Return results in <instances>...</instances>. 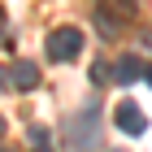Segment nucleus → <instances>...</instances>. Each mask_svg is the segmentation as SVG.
<instances>
[{
	"label": "nucleus",
	"mask_w": 152,
	"mask_h": 152,
	"mask_svg": "<svg viewBox=\"0 0 152 152\" xmlns=\"http://www.w3.org/2000/svg\"><path fill=\"white\" fill-rule=\"evenodd\" d=\"M78 52H83V31L61 26V31L48 35V57H52V61H74Z\"/></svg>",
	"instance_id": "1"
},
{
	"label": "nucleus",
	"mask_w": 152,
	"mask_h": 152,
	"mask_svg": "<svg viewBox=\"0 0 152 152\" xmlns=\"http://www.w3.org/2000/svg\"><path fill=\"white\" fill-rule=\"evenodd\" d=\"M113 122H117V130H126V135H143V130H148L143 109H139V104H130V100H122V104L113 109Z\"/></svg>",
	"instance_id": "2"
},
{
	"label": "nucleus",
	"mask_w": 152,
	"mask_h": 152,
	"mask_svg": "<svg viewBox=\"0 0 152 152\" xmlns=\"http://www.w3.org/2000/svg\"><path fill=\"white\" fill-rule=\"evenodd\" d=\"M96 9L104 18H113V22H130L135 18V0H96Z\"/></svg>",
	"instance_id": "3"
},
{
	"label": "nucleus",
	"mask_w": 152,
	"mask_h": 152,
	"mask_svg": "<svg viewBox=\"0 0 152 152\" xmlns=\"http://www.w3.org/2000/svg\"><path fill=\"white\" fill-rule=\"evenodd\" d=\"M13 87H18V91H31V87H39V65H31V61H18V65H13Z\"/></svg>",
	"instance_id": "4"
},
{
	"label": "nucleus",
	"mask_w": 152,
	"mask_h": 152,
	"mask_svg": "<svg viewBox=\"0 0 152 152\" xmlns=\"http://www.w3.org/2000/svg\"><path fill=\"white\" fill-rule=\"evenodd\" d=\"M117 83H122V87H126V83H135V78H143V74H148V70H143V65H139V57H122V61H117Z\"/></svg>",
	"instance_id": "5"
},
{
	"label": "nucleus",
	"mask_w": 152,
	"mask_h": 152,
	"mask_svg": "<svg viewBox=\"0 0 152 152\" xmlns=\"http://www.w3.org/2000/svg\"><path fill=\"white\" fill-rule=\"evenodd\" d=\"M96 26H100V35H109V39H113L117 31H122V22H113V18H104L100 9H96Z\"/></svg>",
	"instance_id": "6"
},
{
	"label": "nucleus",
	"mask_w": 152,
	"mask_h": 152,
	"mask_svg": "<svg viewBox=\"0 0 152 152\" xmlns=\"http://www.w3.org/2000/svg\"><path fill=\"white\" fill-rule=\"evenodd\" d=\"M109 78V65H100V61H96V65H91V83H104Z\"/></svg>",
	"instance_id": "7"
},
{
	"label": "nucleus",
	"mask_w": 152,
	"mask_h": 152,
	"mask_svg": "<svg viewBox=\"0 0 152 152\" xmlns=\"http://www.w3.org/2000/svg\"><path fill=\"white\" fill-rule=\"evenodd\" d=\"M0 91H13V70H0Z\"/></svg>",
	"instance_id": "8"
},
{
	"label": "nucleus",
	"mask_w": 152,
	"mask_h": 152,
	"mask_svg": "<svg viewBox=\"0 0 152 152\" xmlns=\"http://www.w3.org/2000/svg\"><path fill=\"white\" fill-rule=\"evenodd\" d=\"M143 78H148V83H152V65H148V74H143Z\"/></svg>",
	"instance_id": "9"
},
{
	"label": "nucleus",
	"mask_w": 152,
	"mask_h": 152,
	"mask_svg": "<svg viewBox=\"0 0 152 152\" xmlns=\"http://www.w3.org/2000/svg\"><path fill=\"white\" fill-rule=\"evenodd\" d=\"M0 135H4V117H0Z\"/></svg>",
	"instance_id": "10"
},
{
	"label": "nucleus",
	"mask_w": 152,
	"mask_h": 152,
	"mask_svg": "<svg viewBox=\"0 0 152 152\" xmlns=\"http://www.w3.org/2000/svg\"><path fill=\"white\" fill-rule=\"evenodd\" d=\"M0 152H4V148H0Z\"/></svg>",
	"instance_id": "11"
}]
</instances>
